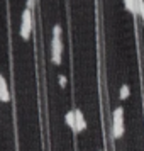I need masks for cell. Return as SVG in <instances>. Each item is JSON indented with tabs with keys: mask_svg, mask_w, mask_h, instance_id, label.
Wrapping results in <instances>:
<instances>
[{
	"mask_svg": "<svg viewBox=\"0 0 144 151\" xmlns=\"http://www.w3.org/2000/svg\"><path fill=\"white\" fill-rule=\"evenodd\" d=\"M63 42H61V26H54L53 29V41H51V60L54 65L61 63Z\"/></svg>",
	"mask_w": 144,
	"mask_h": 151,
	"instance_id": "cell-1",
	"label": "cell"
},
{
	"mask_svg": "<svg viewBox=\"0 0 144 151\" xmlns=\"http://www.w3.org/2000/svg\"><path fill=\"white\" fill-rule=\"evenodd\" d=\"M31 31H32V12H31V9L27 7L22 12V22H21V37L24 41L29 39Z\"/></svg>",
	"mask_w": 144,
	"mask_h": 151,
	"instance_id": "cell-2",
	"label": "cell"
},
{
	"mask_svg": "<svg viewBox=\"0 0 144 151\" xmlns=\"http://www.w3.org/2000/svg\"><path fill=\"white\" fill-rule=\"evenodd\" d=\"M10 100V92H9V85L5 78L0 75V102H9Z\"/></svg>",
	"mask_w": 144,
	"mask_h": 151,
	"instance_id": "cell-3",
	"label": "cell"
},
{
	"mask_svg": "<svg viewBox=\"0 0 144 151\" xmlns=\"http://www.w3.org/2000/svg\"><path fill=\"white\" fill-rule=\"evenodd\" d=\"M75 121H76V129L75 132H82L87 129V121L83 117V112L80 109H75Z\"/></svg>",
	"mask_w": 144,
	"mask_h": 151,
	"instance_id": "cell-4",
	"label": "cell"
},
{
	"mask_svg": "<svg viewBox=\"0 0 144 151\" xmlns=\"http://www.w3.org/2000/svg\"><path fill=\"white\" fill-rule=\"evenodd\" d=\"M112 126H124V109L117 107L112 112Z\"/></svg>",
	"mask_w": 144,
	"mask_h": 151,
	"instance_id": "cell-5",
	"label": "cell"
},
{
	"mask_svg": "<svg viewBox=\"0 0 144 151\" xmlns=\"http://www.w3.org/2000/svg\"><path fill=\"white\" fill-rule=\"evenodd\" d=\"M64 121H66V124H68L71 129L75 131L76 129V121H75V110H69V112H66V116H64Z\"/></svg>",
	"mask_w": 144,
	"mask_h": 151,
	"instance_id": "cell-6",
	"label": "cell"
},
{
	"mask_svg": "<svg viewBox=\"0 0 144 151\" xmlns=\"http://www.w3.org/2000/svg\"><path fill=\"white\" fill-rule=\"evenodd\" d=\"M112 136L119 139L124 136V126H112Z\"/></svg>",
	"mask_w": 144,
	"mask_h": 151,
	"instance_id": "cell-7",
	"label": "cell"
},
{
	"mask_svg": "<svg viewBox=\"0 0 144 151\" xmlns=\"http://www.w3.org/2000/svg\"><path fill=\"white\" fill-rule=\"evenodd\" d=\"M136 7H137V14L141 15V19L144 22V0H136Z\"/></svg>",
	"mask_w": 144,
	"mask_h": 151,
	"instance_id": "cell-8",
	"label": "cell"
},
{
	"mask_svg": "<svg viewBox=\"0 0 144 151\" xmlns=\"http://www.w3.org/2000/svg\"><path fill=\"white\" fill-rule=\"evenodd\" d=\"M119 95H120V99H127V97L130 95V90H129V87H127V85H122V87H120V92H119Z\"/></svg>",
	"mask_w": 144,
	"mask_h": 151,
	"instance_id": "cell-9",
	"label": "cell"
},
{
	"mask_svg": "<svg viewBox=\"0 0 144 151\" xmlns=\"http://www.w3.org/2000/svg\"><path fill=\"white\" fill-rule=\"evenodd\" d=\"M59 85H63V87L66 85V78L64 76H59Z\"/></svg>",
	"mask_w": 144,
	"mask_h": 151,
	"instance_id": "cell-10",
	"label": "cell"
}]
</instances>
